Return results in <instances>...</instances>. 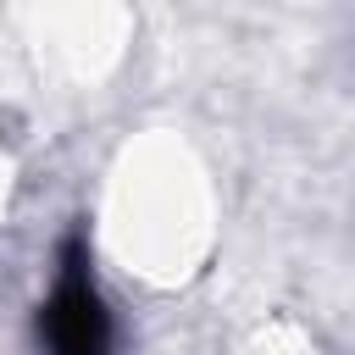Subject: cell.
I'll return each mask as SVG.
<instances>
[{"mask_svg": "<svg viewBox=\"0 0 355 355\" xmlns=\"http://www.w3.org/2000/svg\"><path fill=\"white\" fill-rule=\"evenodd\" d=\"M33 338L44 355H116V316L83 227L55 244V266L33 311Z\"/></svg>", "mask_w": 355, "mask_h": 355, "instance_id": "cell-1", "label": "cell"}]
</instances>
